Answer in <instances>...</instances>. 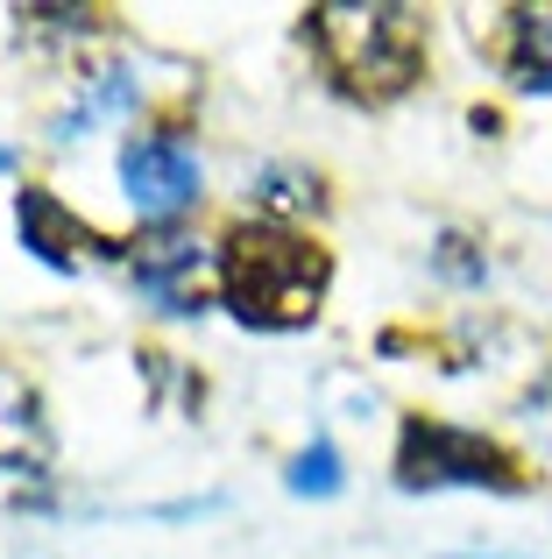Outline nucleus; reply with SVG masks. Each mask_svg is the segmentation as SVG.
I'll return each instance as SVG.
<instances>
[{"label":"nucleus","instance_id":"nucleus-1","mask_svg":"<svg viewBox=\"0 0 552 559\" xmlns=\"http://www.w3.org/2000/svg\"><path fill=\"white\" fill-rule=\"evenodd\" d=\"M326 248L298 241L290 227H235L220 248V290L241 326L290 333L326 298Z\"/></svg>","mask_w":552,"mask_h":559},{"label":"nucleus","instance_id":"nucleus-2","mask_svg":"<svg viewBox=\"0 0 552 559\" xmlns=\"http://www.w3.org/2000/svg\"><path fill=\"white\" fill-rule=\"evenodd\" d=\"M312 22L319 57L333 64V79L347 93H404L418 79V14L411 8H389V0H326V8L304 14Z\"/></svg>","mask_w":552,"mask_h":559},{"label":"nucleus","instance_id":"nucleus-3","mask_svg":"<svg viewBox=\"0 0 552 559\" xmlns=\"http://www.w3.org/2000/svg\"><path fill=\"white\" fill-rule=\"evenodd\" d=\"M397 481L404 489H517V467L482 432L411 418L397 447Z\"/></svg>","mask_w":552,"mask_h":559},{"label":"nucleus","instance_id":"nucleus-4","mask_svg":"<svg viewBox=\"0 0 552 559\" xmlns=\"http://www.w3.org/2000/svg\"><path fill=\"white\" fill-rule=\"evenodd\" d=\"M121 191L142 219L170 227L199 199V150L184 135H135L121 150Z\"/></svg>","mask_w":552,"mask_h":559},{"label":"nucleus","instance_id":"nucleus-5","mask_svg":"<svg viewBox=\"0 0 552 559\" xmlns=\"http://www.w3.org/2000/svg\"><path fill=\"white\" fill-rule=\"evenodd\" d=\"M128 276H135V290L149 305H164V312H199V305H206V284H213V248L199 241V234L164 227L128 255Z\"/></svg>","mask_w":552,"mask_h":559},{"label":"nucleus","instance_id":"nucleus-6","mask_svg":"<svg viewBox=\"0 0 552 559\" xmlns=\"http://www.w3.org/2000/svg\"><path fill=\"white\" fill-rule=\"evenodd\" d=\"M14 219H22V241L36 248V262H50V270H79V255H93V248H99V234L79 227L50 191H22Z\"/></svg>","mask_w":552,"mask_h":559},{"label":"nucleus","instance_id":"nucleus-7","mask_svg":"<svg viewBox=\"0 0 552 559\" xmlns=\"http://www.w3.org/2000/svg\"><path fill=\"white\" fill-rule=\"evenodd\" d=\"M50 453V432H43L36 390H28L14 369H0V475H28Z\"/></svg>","mask_w":552,"mask_h":559},{"label":"nucleus","instance_id":"nucleus-8","mask_svg":"<svg viewBox=\"0 0 552 559\" xmlns=\"http://www.w3.org/2000/svg\"><path fill=\"white\" fill-rule=\"evenodd\" d=\"M128 114H135V71L107 64L71 93L64 114H57V142H79V135H93V128H107V121H128Z\"/></svg>","mask_w":552,"mask_h":559},{"label":"nucleus","instance_id":"nucleus-9","mask_svg":"<svg viewBox=\"0 0 552 559\" xmlns=\"http://www.w3.org/2000/svg\"><path fill=\"white\" fill-rule=\"evenodd\" d=\"M511 79L525 85V93H552V8H545V14H517Z\"/></svg>","mask_w":552,"mask_h":559},{"label":"nucleus","instance_id":"nucleus-10","mask_svg":"<svg viewBox=\"0 0 552 559\" xmlns=\"http://www.w3.org/2000/svg\"><path fill=\"white\" fill-rule=\"evenodd\" d=\"M290 489H298V496H333V489H340V453H333L326 439H312V447L290 461Z\"/></svg>","mask_w":552,"mask_h":559},{"label":"nucleus","instance_id":"nucleus-11","mask_svg":"<svg viewBox=\"0 0 552 559\" xmlns=\"http://www.w3.org/2000/svg\"><path fill=\"white\" fill-rule=\"evenodd\" d=\"M255 185H263L255 199H263V205H276V213H290V205H298V213H304V205H319V185L304 178V170H263Z\"/></svg>","mask_w":552,"mask_h":559},{"label":"nucleus","instance_id":"nucleus-12","mask_svg":"<svg viewBox=\"0 0 552 559\" xmlns=\"http://www.w3.org/2000/svg\"><path fill=\"white\" fill-rule=\"evenodd\" d=\"M8 164H14V156H8V142H0V178H8Z\"/></svg>","mask_w":552,"mask_h":559},{"label":"nucleus","instance_id":"nucleus-13","mask_svg":"<svg viewBox=\"0 0 552 559\" xmlns=\"http://www.w3.org/2000/svg\"><path fill=\"white\" fill-rule=\"evenodd\" d=\"M475 559H482V552H475Z\"/></svg>","mask_w":552,"mask_h":559}]
</instances>
